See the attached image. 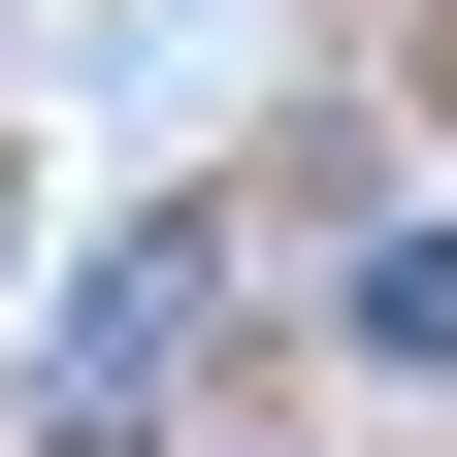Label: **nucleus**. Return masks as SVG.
<instances>
[{"mask_svg":"<svg viewBox=\"0 0 457 457\" xmlns=\"http://www.w3.org/2000/svg\"><path fill=\"white\" fill-rule=\"evenodd\" d=\"M163 327H196V228H131L66 295V457H131V392H163Z\"/></svg>","mask_w":457,"mask_h":457,"instance_id":"obj_1","label":"nucleus"},{"mask_svg":"<svg viewBox=\"0 0 457 457\" xmlns=\"http://www.w3.org/2000/svg\"><path fill=\"white\" fill-rule=\"evenodd\" d=\"M327 327H360L392 392H457V228H360V295H327Z\"/></svg>","mask_w":457,"mask_h":457,"instance_id":"obj_2","label":"nucleus"}]
</instances>
